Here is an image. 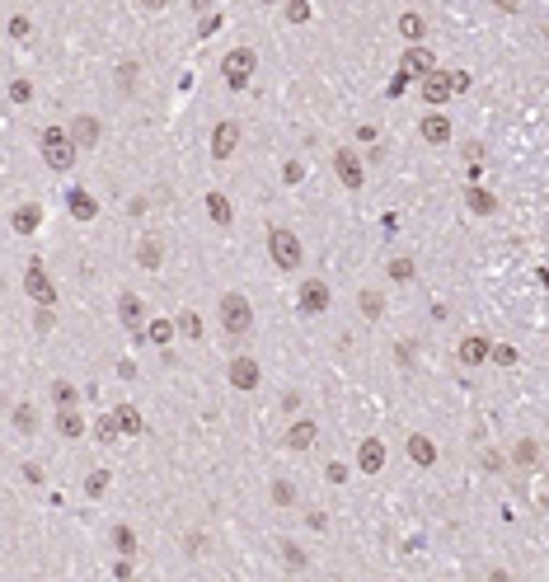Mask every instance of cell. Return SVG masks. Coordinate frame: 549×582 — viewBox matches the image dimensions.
Segmentation results:
<instances>
[{
    "label": "cell",
    "instance_id": "obj_1",
    "mask_svg": "<svg viewBox=\"0 0 549 582\" xmlns=\"http://www.w3.org/2000/svg\"><path fill=\"white\" fill-rule=\"evenodd\" d=\"M38 150H43L47 169H56V174H66V169H76V136H71V127H43V136H38Z\"/></svg>",
    "mask_w": 549,
    "mask_h": 582
},
{
    "label": "cell",
    "instance_id": "obj_2",
    "mask_svg": "<svg viewBox=\"0 0 549 582\" xmlns=\"http://www.w3.org/2000/svg\"><path fill=\"white\" fill-rule=\"evenodd\" d=\"M216 310H221V329L225 334H249L254 329V305H249V296H240V291H225L221 301H216Z\"/></svg>",
    "mask_w": 549,
    "mask_h": 582
},
{
    "label": "cell",
    "instance_id": "obj_3",
    "mask_svg": "<svg viewBox=\"0 0 549 582\" xmlns=\"http://www.w3.org/2000/svg\"><path fill=\"white\" fill-rule=\"evenodd\" d=\"M254 71H258V52H254V47H235V52L221 56V80H225L235 94L249 85V76H254Z\"/></svg>",
    "mask_w": 549,
    "mask_h": 582
},
{
    "label": "cell",
    "instance_id": "obj_4",
    "mask_svg": "<svg viewBox=\"0 0 549 582\" xmlns=\"http://www.w3.org/2000/svg\"><path fill=\"white\" fill-rule=\"evenodd\" d=\"M268 254L272 263H277L282 272H296V263H301V240H296V230H287V225H272L268 230Z\"/></svg>",
    "mask_w": 549,
    "mask_h": 582
},
{
    "label": "cell",
    "instance_id": "obj_5",
    "mask_svg": "<svg viewBox=\"0 0 549 582\" xmlns=\"http://www.w3.org/2000/svg\"><path fill=\"white\" fill-rule=\"evenodd\" d=\"M329 305H334V291H329V282H319V277L301 282V291H296V310H301V315H324Z\"/></svg>",
    "mask_w": 549,
    "mask_h": 582
},
{
    "label": "cell",
    "instance_id": "obj_6",
    "mask_svg": "<svg viewBox=\"0 0 549 582\" xmlns=\"http://www.w3.org/2000/svg\"><path fill=\"white\" fill-rule=\"evenodd\" d=\"M418 94H423V99L432 103V108H441V103H446L451 94H456V76L437 66L432 76H423V80H418Z\"/></svg>",
    "mask_w": 549,
    "mask_h": 582
},
{
    "label": "cell",
    "instance_id": "obj_7",
    "mask_svg": "<svg viewBox=\"0 0 549 582\" xmlns=\"http://www.w3.org/2000/svg\"><path fill=\"white\" fill-rule=\"evenodd\" d=\"M118 320L141 338V334H146V301H141L136 291H123V296H118Z\"/></svg>",
    "mask_w": 549,
    "mask_h": 582
},
{
    "label": "cell",
    "instance_id": "obj_8",
    "mask_svg": "<svg viewBox=\"0 0 549 582\" xmlns=\"http://www.w3.org/2000/svg\"><path fill=\"white\" fill-rule=\"evenodd\" d=\"M334 169H338V179H343V188H352V193L366 183V165L357 160V150H334Z\"/></svg>",
    "mask_w": 549,
    "mask_h": 582
},
{
    "label": "cell",
    "instance_id": "obj_9",
    "mask_svg": "<svg viewBox=\"0 0 549 582\" xmlns=\"http://www.w3.org/2000/svg\"><path fill=\"white\" fill-rule=\"evenodd\" d=\"M24 291H29L38 305H56V287L47 282V272H43V263H38V258L29 263V272H24Z\"/></svg>",
    "mask_w": 549,
    "mask_h": 582
},
{
    "label": "cell",
    "instance_id": "obj_10",
    "mask_svg": "<svg viewBox=\"0 0 549 582\" xmlns=\"http://www.w3.org/2000/svg\"><path fill=\"white\" fill-rule=\"evenodd\" d=\"M230 385L235 390H258V381H263V371H258V357H230Z\"/></svg>",
    "mask_w": 549,
    "mask_h": 582
},
{
    "label": "cell",
    "instance_id": "obj_11",
    "mask_svg": "<svg viewBox=\"0 0 549 582\" xmlns=\"http://www.w3.org/2000/svg\"><path fill=\"white\" fill-rule=\"evenodd\" d=\"M456 357L465 362V367H483V362H493V343H488L483 334H470V338H460Z\"/></svg>",
    "mask_w": 549,
    "mask_h": 582
},
{
    "label": "cell",
    "instance_id": "obj_12",
    "mask_svg": "<svg viewBox=\"0 0 549 582\" xmlns=\"http://www.w3.org/2000/svg\"><path fill=\"white\" fill-rule=\"evenodd\" d=\"M399 71H409L414 80H423V76H432V71H437V56L427 52V47H418V43H414L409 52L399 56Z\"/></svg>",
    "mask_w": 549,
    "mask_h": 582
},
{
    "label": "cell",
    "instance_id": "obj_13",
    "mask_svg": "<svg viewBox=\"0 0 549 582\" xmlns=\"http://www.w3.org/2000/svg\"><path fill=\"white\" fill-rule=\"evenodd\" d=\"M357 470H361V474L385 470V441H381V436H366V441L357 446Z\"/></svg>",
    "mask_w": 549,
    "mask_h": 582
},
{
    "label": "cell",
    "instance_id": "obj_14",
    "mask_svg": "<svg viewBox=\"0 0 549 582\" xmlns=\"http://www.w3.org/2000/svg\"><path fill=\"white\" fill-rule=\"evenodd\" d=\"M71 136H76V146H99L103 123L94 113H76V118H71Z\"/></svg>",
    "mask_w": 549,
    "mask_h": 582
},
{
    "label": "cell",
    "instance_id": "obj_15",
    "mask_svg": "<svg viewBox=\"0 0 549 582\" xmlns=\"http://www.w3.org/2000/svg\"><path fill=\"white\" fill-rule=\"evenodd\" d=\"M235 146H240V123H216V132H212V155H216V160H230V155H235Z\"/></svg>",
    "mask_w": 549,
    "mask_h": 582
},
{
    "label": "cell",
    "instance_id": "obj_16",
    "mask_svg": "<svg viewBox=\"0 0 549 582\" xmlns=\"http://www.w3.org/2000/svg\"><path fill=\"white\" fill-rule=\"evenodd\" d=\"M418 132H423L427 146H446L451 141V123H446V113H427L423 123H418Z\"/></svg>",
    "mask_w": 549,
    "mask_h": 582
},
{
    "label": "cell",
    "instance_id": "obj_17",
    "mask_svg": "<svg viewBox=\"0 0 549 582\" xmlns=\"http://www.w3.org/2000/svg\"><path fill=\"white\" fill-rule=\"evenodd\" d=\"M113 418H118V432H123V436H141V432H146V418H141L136 404H118Z\"/></svg>",
    "mask_w": 549,
    "mask_h": 582
},
{
    "label": "cell",
    "instance_id": "obj_18",
    "mask_svg": "<svg viewBox=\"0 0 549 582\" xmlns=\"http://www.w3.org/2000/svg\"><path fill=\"white\" fill-rule=\"evenodd\" d=\"M66 207H71L76 221H94V216H99V202H94V193H85V188H71L66 193Z\"/></svg>",
    "mask_w": 549,
    "mask_h": 582
},
{
    "label": "cell",
    "instance_id": "obj_19",
    "mask_svg": "<svg viewBox=\"0 0 549 582\" xmlns=\"http://www.w3.org/2000/svg\"><path fill=\"white\" fill-rule=\"evenodd\" d=\"M409 460L423 465V470H432V465H437V446H432L423 432H409Z\"/></svg>",
    "mask_w": 549,
    "mask_h": 582
},
{
    "label": "cell",
    "instance_id": "obj_20",
    "mask_svg": "<svg viewBox=\"0 0 549 582\" xmlns=\"http://www.w3.org/2000/svg\"><path fill=\"white\" fill-rule=\"evenodd\" d=\"M314 436H319V427H314L310 418H301V423L287 427V446H292V451H310V446H314Z\"/></svg>",
    "mask_w": 549,
    "mask_h": 582
},
{
    "label": "cell",
    "instance_id": "obj_21",
    "mask_svg": "<svg viewBox=\"0 0 549 582\" xmlns=\"http://www.w3.org/2000/svg\"><path fill=\"white\" fill-rule=\"evenodd\" d=\"M465 202H470V212H479V216H493L498 212V198L488 188H479V183H470L465 188Z\"/></svg>",
    "mask_w": 549,
    "mask_h": 582
},
{
    "label": "cell",
    "instance_id": "obj_22",
    "mask_svg": "<svg viewBox=\"0 0 549 582\" xmlns=\"http://www.w3.org/2000/svg\"><path fill=\"white\" fill-rule=\"evenodd\" d=\"M10 225L19 230V235H34L38 225H43V207H34V202H29V207H19V212L10 216Z\"/></svg>",
    "mask_w": 549,
    "mask_h": 582
},
{
    "label": "cell",
    "instance_id": "obj_23",
    "mask_svg": "<svg viewBox=\"0 0 549 582\" xmlns=\"http://www.w3.org/2000/svg\"><path fill=\"white\" fill-rule=\"evenodd\" d=\"M207 216H212L216 225H230V221H235V207H230L225 193H207Z\"/></svg>",
    "mask_w": 549,
    "mask_h": 582
},
{
    "label": "cell",
    "instance_id": "obj_24",
    "mask_svg": "<svg viewBox=\"0 0 549 582\" xmlns=\"http://www.w3.org/2000/svg\"><path fill=\"white\" fill-rule=\"evenodd\" d=\"M10 427H14L19 436L38 432V409H34V404H14V414H10Z\"/></svg>",
    "mask_w": 549,
    "mask_h": 582
},
{
    "label": "cell",
    "instance_id": "obj_25",
    "mask_svg": "<svg viewBox=\"0 0 549 582\" xmlns=\"http://www.w3.org/2000/svg\"><path fill=\"white\" fill-rule=\"evenodd\" d=\"M385 272H390V282H414L418 277V263L409 254H394L390 263H385Z\"/></svg>",
    "mask_w": 549,
    "mask_h": 582
},
{
    "label": "cell",
    "instance_id": "obj_26",
    "mask_svg": "<svg viewBox=\"0 0 549 582\" xmlns=\"http://www.w3.org/2000/svg\"><path fill=\"white\" fill-rule=\"evenodd\" d=\"M56 432H61V436H71V441H76V436L85 432V418H80L76 409H61V414H56Z\"/></svg>",
    "mask_w": 549,
    "mask_h": 582
},
{
    "label": "cell",
    "instance_id": "obj_27",
    "mask_svg": "<svg viewBox=\"0 0 549 582\" xmlns=\"http://www.w3.org/2000/svg\"><path fill=\"white\" fill-rule=\"evenodd\" d=\"M174 329H179L174 320H150V325H146V334H141V338H150L155 347H165L169 338H174Z\"/></svg>",
    "mask_w": 549,
    "mask_h": 582
},
{
    "label": "cell",
    "instance_id": "obj_28",
    "mask_svg": "<svg viewBox=\"0 0 549 582\" xmlns=\"http://www.w3.org/2000/svg\"><path fill=\"white\" fill-rule=\"evenodd\" d=\"M160 258H165L160 240H141V245H136V263H141V268H160Z\"/></svg>",
    "mask_w": 549,
    "mask_h": 582
},
{
    "label": "cell",
    "instance_id": "obj_29",
    "mask_svg": "<svg viewBox=\"0 0 549 582\" xmlns=\"http://www.w3.org/2000/svg\"><path fill=\"white\" fill-rule=\"evenodd\" d=\"M357 305H361V315H366V320H381V315H385V296H381V291H361V296H357Z\"/></svg>",
    "mask_w": 549,
    "mask_h": 582
},
{
    "label": "cell",
    "instance_id": "obj_30",
    "mask_svg": "<svg viewBox=\"0 0 549 582\" xmlns=\"http://www.w3.org/2000/svg\"><path fill=\"white\" fill-rule=\"evenodd\" d=\"M399 34L409 38V43H418V38L427 34V19H423V14H404V19H399Z\"/></svg>",
    "mask_w": 549,
    "mask_h": 582
},
{
    "label": "cell",
    "instance_id": "obj_31",
    "mask_svg": "<svg viewBox=\"0 0 549 582\" xmlns=\"http://www.w3.org/2000/svg\"><path fill=\"white\" fill-rule=\"evenodd\" d=\"M113 549H118V554H136V531L132 526H113Z\"/></svg>",
    "mask_w": 549,
    "mask_h": 582
},
{
    "label": "cell",
    "instance_id": "obj_32",
    "mask_svg": "<svg viewBox=\"0 0 549 582\" xmlns=\"http://www.w3.org/2000/svg\"><path fill=\"white\" fill-rule=\"evenodd\" d=\"M52 399H56V409H76V385H66V381H52Z\"/></svg>",
    "mask_w": 549,
    "mask_h": 582
},
{
    "label": "cell",
    "instance_id": "obj_33",
    "mask_svg": "<svg viewBox=\"0 0 549 582\" xmlns=\"http://www.w3.org/2000/svg\"><path fill=\"white\" fill-rule=\"evenodd\" d=\"M272 503H277V507H292V503H296V484H292V479H277V484H272Z\"/></svg>",
    "mask_w": 549,
    "mask_h": 582
},
{
    "label": "cell",
    "instance_id": "obj_34",
    "mask_svg": "<svg viewBox=\"0 0 549 582\" xmlns=\"http://www.w3.org/2000/svg\"><path fill=\"white\" fill-rule=\"evenodd\" d=\"M174 325H179V334H183V338H202V320H197L193 310H183L179 320H174Z\"/></svg>",
    "mask_w": 549,
    "mask_h": 582
},
{
    "label": "cell",
    "instance_id": "obj_35",
    "mask_svg": "<svg viewBox=\"0 0 549 582\" xmlns=\"http://www.w3.org/2000/svg\"><path fill=\"white\" fill-rule=\"evenodd\" d=\"M94 436H99V441H113V436H123V432H118V418L103 414L99 423H94Z\"/></svg>",
    "mask_w": 549,
    "mask_h": 582
},
{
    "label": "cell",
    "instance_id": "obj_36",
    "mask_svg": "<svg viewBox=\"0 0 549 582\" xmlns=\"http://www.w3.org/2000/svg\"><path fill=\"white\" fill-rule=\"evenodd\" d=\"M85 493H90V498H103V493H108V470H94L90 479H85Z\"/></svg>",
    "mask_w": 549,
    "mask_h": 582
},
{
    "label": "cell",
    "instance_id": "obj_37",
    "mask_svg": "<svg viewBox=\"0 0 549 582\" xmlns=\"http://www.w3.org/2000/svg\"><path fill=\"white\" fill-rule=\"evenodd\" d=\"M10 99H14V103H29V99H34V85H29L24 76H14V80H10Z\"/></svg>",
    "mask_w": 549,
    "mask_h": 582
},
{
    "label": "cell",
    "instance_id": "obj_38",
    "mask_svg": "<svg viewBox=\"0 0 549 582\" xmlns=\"http://www.w3.org/2000/svg\"><path fill=\"white\" fill-rule=\"evenodd\" d=\"M409 80H414V76H409V71H394V80H390V85H385V99H399V94L409 90Z\"/></svg>",
    "mask_w": 549,
    "mask_h": 582
},
{
    "label": "cell",
    "instance_id": "obj_39",
    "mask_svg": "<svg viewBox=\"0 0 549 582\" xmlns=\"http://www.w3.org/2000/svg\"><path fill=\"white\" fill-rule=\"evenodd\" d=\"M287 19L305 24V19H310V0H287Z\"/></svg>",
    "mask_w": 549,
    "mask_h": 582
},
{
    "label": "cell",
    "instance_id": "obj_40",
    "mask_svg": "<svg viewBox=\"0 0 549 582\" xmlns=\"http://www.w3.org/2000/svg\"><path fill=\"white\" fill-rule=\"evenodd\" d=\"M282 179H287V183H301V179H305V165H301V160H287V165H282Z\"/></svg>",
    "mask_w": 549,
    "mask_h": 582
},
{
    "label": "cell",
    "instance_id": "obj_41",
    "mask_svg": "<svg viewBox=\"0 0 549 582\" xmlns=\"http://www.w3.org/2000/svg\"><path fill=\"white\" fill-rule=\"evenodd\" d=\"M493 362H498V367H512V362H516V347H512V343H498V347H493Z\"/></svg>",
    "mask_w": 549,
    "mask_h": 582
},
{
    "label": "cell",
    "instance_id": "obj_42",
    "mask_svg": "<svg viewBox=\"0 0 549 582\" xmlns=\"http://www.w3.org/2000/svg\"><path fill=\"white\" fill-rule=\"evenodd\" d=\"M324 479H329V484H343V479H348V465H338V460H329V465H324Z\"/></svg>",
    "mask_w": 549,
    "mask_h": 582
},
{
    "label": "cell",
    "instance_id": "obj_43",
    "mask_svg": "<svg viewBox=\"0 0 549 582\" xmlns=\"http://www.w3.org/2000/svg\"><path fill=\"white\" fill-rule=\"evenodd\" d=\"M216 29H221V14H207V19L197 24V38H212Z\"/></svg>",
    "mask_w": 549,
    "mask_h": 582
},
{
    "label": "cell",
    "instance_id": "obj_44",
    "mask_svg": "<svg viewBox=\"0 0 549 582\" xmlns=\"http://www.w3.org/2000/svg\"><path fill=\"white\" fill-rule=\"evenodd\" d=\"M10 38H29V19L24 14H10Z\"/></svg>",
    "mask_w": 549,
    "mask_h": 582
},
{
    "label": "cell",
    "instance_id": "obj_45",
    "mask_svg": "<svg viewBox=\"0 0 549 582\" xmlns=\"http://www.w3.org/2000/svg\"><path fill=\"white\" fill-rule=\"evenodd\" d=\"M516 460H521V465H530V460H535V441H521V446H516Z\"/></svg>",
    "mask_w": 549,
    "mask_h": 582
},
{
    "label": "cell",
    "instance_id": "obj_46",
    "mask_svg": "<svg viewBox=\"0 0 549 582\" xmlns=\"http://www.w3.org/2000/svg\"><path fill=\"white\" fill-rule=\"evenodd\" d=\"M287 563H292V568H305V549H296V545H287Z\"/></svg>",
    "mask_w": 549,
    "mask_h": 582
},
{
    "label": "cell",
    "instance_id": "obj_47",
    "mask_svg": "<svg viewBox=\"0 0 549 582\" xmlns=\"http://www.w3.org/2000/svg\"><path fill=\"white\" fill-rule=\"evenodd\" d=\"M376 136H381V127H376V123H366V127H357V141H376Z\"/></svg>",
    "mask_w": 549,
    "mask_h": 582
},
{
    "label": "cell",
    "instance_id": "obj_48",
    "mask_svg": "<svg viewBox=\"0 0 549 582\" xmlns=\"http://www.w3.org/2000/svg\"><path fill=\"white\" fill-rule=\"evenodd\" d=\"M451 76H456V94L470 90V71H451Z\"/></svg>",
    "mask_w": 549,
    "mask_h": 582
},
{
    "label": "cell",
    "instance_id": "obj_49",
    "mask_svg": "<svg viewBox=\"0 0 549 582\" xmlns=\"http://www.w3.org/2000/svg\"><path fill=\"white\" fill-rule=\"evenodd\" d=\"M479 155H483V146H479V141L465 146V160H470V165H479Z\"/></svg>",
    "mask_w": 549,
    "mask_h": 582
},
{
    "label": "cell",
    "instance_id": "obj_50",
    "mask_svg": "<svg viewBox=\"0 0 549 582\" xmlns=\"http://www.w3.org/2000/svg\"><path fill=\"white\" fill-rule=\"evenodd\" d=\"M141 5H146V10H165L169 0H141Z\"/></svg>",
    "mask_w": 549,
    "mask_h": 582
},
{
    "label": "cell",
    "instance_id": "obj_51",
    "mask_svg": "<svg viewBox=\"0 0 549 582\" xmlns=\"http://www.w3.org/2000/svg\"><path fill=\"white\" fill-rule=\"evenodd\" d=\"M188 5H193L197 14H207V5H212V0H188Z\"/></svg>",
    "mask_w": 549,
    "mask_h": 582
},
{
    "label": "cell",
    "instance_id": "obj_52",
    "mask_svg": "<svg viewBox=\"0 0 549 582\" xmlns=\"http://www.w3.org/2000/svg\"><path fill=\"white\" fill-rule=\"evenodd\" d=\"M498 5H503V10H516V0H498Z\"/></svg>",
    "mask_w": 549,
    "mask_h": 582
},
{
    "label": "cell",
    "instance_id": "obj_53",
    "mask_svg": "<svg viewBox=\"0 0 549 582\" xmlns=\"http://www.w3.org/2000/svg\"><path fill=\"white\" fill-rule=\"evenodd\" d=\"M263 5H272V0H263Z\"/></svg>",
    "mask_w": 549,
    "mask_h": 582
}]
</instances>
